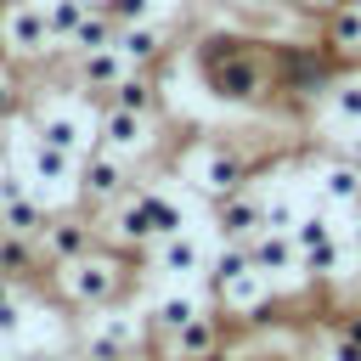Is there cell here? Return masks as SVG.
<instances>
[{
    "label": "cell",
    "mask_w": 361,
    "mask_h": 361,
    "mask_svg": "<svg viewBox=\"0 0 361 361\" xmlns=\"http://www.w3.org/2000/svg\"><path fill=\"white\" fill-rule=\"evenodd\" d=\"M293 248H299V271L316 282H338L344 276V237L333 231L327 214H299L293 220Z\"/></svg>",
    "instance_id": "obj_1"
},
{
    "label": "cell",
    "mask_w": 361,
    "mask_h": 361,
    "mask_svg": "<svg viewBox=\"0 0 361 361\" xmlns=\"http://www.w3.org/2000/svg\"><path fill=\"white\" fill-rule=\"evenodd\" d=\"M197 186L220 203V197H231V192H243L248 186V158L237 152V147H226V141H214L209 152H203V164H197Z\"/></svg>",
    "instance_id": "obj_2"
},
{
    "label": "cell",
    "mask_w": 361,
    "mask_h": 361,
    "mask_svg": "<svg viewBox=\"0 0 361 361\" xmlns=\"http://www.w3.org/2000/svg\"><path fill=\"white\" fill-rule=\"evenodd\" d=\"M316 186H322V197H327L333 209H344V214H361V158H355V152H338V158H327V164L316 169Z\"/></svg>",
    "instance_id": "obj_3"
},
{
    "label": "cell",
    "mask_w": 361,
    "mask_h": 361,
    "mask_svg": "<svg viewBox=\"0 0 361 361\" xmlns=\"http://www.w3.org/2000/svg\"><path fill=\"white\" fill-rule=\"evenodd\" d=\"M214 220H220V237H226V243H254V237L265 231V197H254V192L243 186V192L220 197Z\"/></svg>",
    "instance_id": "obj_4"
},
{
    "label": "cell",
    "mask_w": 361,
    "mask_h": 361,
    "mask_svg": "<svg viewBox=\"0 0 361 361\" xmlns=\"http://www.w3.org/2000/svg\"><path fill=\"white\" fill-rule=\"evenodd\" d=\"M62 288H68L73 299H85V305H102V299L118 293V271H113L107 259H73V265L62 271Z\"/></svg>",
    "instance_id": "obj_5"
},
{
    "label": "cell",
    "mask_w": 361,
    "mask_h": 361,
    "mask_svg": "<svg viewBox=\"0 0 361 361\" xmlns=\"http://www.w3.org/2000/svg\"><path fill=\"white\" fill-rule=\"evenodd\" d=\"M322 45H327L344 68H355V56H361V0L327 11V23H322Z\"/></svg>",
    "instance_id": "obj_6"
},
{
    "label": "cell",
    "mask_w": 361,
    "mask_h": 361,
    "mask_svg": "<svg viewBox=\"0 0 361 361\" xmlns=\"http://www.w3.org/2000/svg\"><path fill=\"white\" fill-rule=\"evenodd\" d=\"M248 259H254V271H259V276H288V271H299L293 231H259V237L248 243Z\"/></svg>",
    "instance_id": "obj_7"
},
{
    "label": "cell",
    "mask_w": 361,
    "mask_h": 361,
    "mask_svg": "<svg viewBox=\"0 0 361 361\" xmlns=\"http://www.w3.org/2000/svg\"><path fill=\"white\" fill-rule=\"evenodd\" d=\"M214 344H220V322L203 316V310L175 333V355H180V361H214Z\"/></svg>",
    "instance_id": "obj_8"
},
{
    "label": "cell",
    "mask_w": 361,
    "mask_h": 361,
    "mask_svg": "<svg viewBox=\"0 0 361 361\" xmlns=\"http://www.w3.org/2000/svg\"><path fill=\"white\" fill-rule=\"evenodd\" d=\"M327 107H333L338 124L361 130V68H344V73L327 85Z\"/></svg>",
    "instance_id": "obj_9"
},
{
    "label": "cell",
    "mask_w": 361,
    "mask_h": 361,
    "mask_svg": "<svg viewBox=\"0 0 361 361\" xmlns=\"http://www.w3.org/2000/svg\"><path fill=\"white\" fill-rule=\"evenodd\" d=\"M203 265V248H197V237H186V231H175V237H158V271H169V276H186V271H197Z\"/></svg>",
    "instance_id": "obj_10"
},
{
    "label": "cell",
    "mask_w": 361,
    "mask_h": 361,
    "mask_svg": "<svg viewBox=\"0 0 361 361\" xmlns=\"http://www.w3.org/2000/svg\"><path fill=\"white\" fill-rule=\"evenodd\" d=\"M197 310H203V305H197L192 293H169V299H158V305H152V333H169V338H175Z\"/></svg>",
    "instance_id": "obj_11"
},
{
    "label": "cell",
    "mask_w": 361,
    "mask_h": 361,
    "mask_svg": "<svg viewBox=\"0 0 361 361\" xmlns=\"http://www.w3.org/2000/svg\"><path fill=\"white\" fill-rule=\"evenodd\" d=\"M118 186H124V164H118L113 152H102V158L85 164V192H90V197H113Z\"/></svg>",
    "instance_id": "obj_12"
},
{
    "label": "cell",
    "mask_w": 361,
    "mask_h": 361,
    "mask_svg": "<svg viewBox=\"0 0 361 361\" xmlns=\"http://www.w3.org/2000/svg\"><path fill=\"white\" fill-rule=\"evenodd\" d=\"M141 135H147V113H124V107H113L107 113V147H141Z\"/></svg>",
    "instance_id": "obj_13"
},
{
    "label": "cell",
    "mask_w": 361,
    "mask_h": 361,
    "mask_svg": "<svg viewBox=\"0 0 361 361\" xmlns=\"http://www.w3.org/2000/svg\"><path fill=\"white\" fill-rule=\"evenodd\" d=\"M0 226H11V231H39V226H45V214H39V203H28V197L17 192V197H6Z\"/></svg>",
    "instance_id": "obj_14"
},
{
    "label": "cell",
    "mask_w": 361,
    "mask_h": 361,
    "mask_svg": "<svg viewBox=\"0 0 361 361\" xmlns=\"http://www.w3.org/2000/svg\"><path fill=\"white\" fill-rule=\"evenodd\" d=\"M113 90H118L113 107H124V113H152V85H141V79H118Z\"/></svg>",
    "instance_id": "obj_15"
},
{
    "label": "cell",
    "mask_w": 361,
    "mask_h": 361,
    "mask_svg": "<svg viewBox=\"0 0 361 361\" xmlns=\"http://www.w3.org/2000/svg\"><path fill=\"white\" fill-rule=\"evenodd\" d=\"M51 248H56L62 259H85L90 231H85V226H51Z\"/></svg>",
    "instance_id": "obj_16"
},
{
    "label": "cell",
    "mask_w": 361,
    "mask_h": 361,
    "mask_svg": "<svg viewBox=\"0 0 361 361\" xmlns=\"http://www.w3.org/2000/svg\"><path fill=\"white\" fill-rule=\"evenodd\" d=\"M338 6H350V0H305V11H316V17H327V11H338Z\"/></svg>",
    "instance_id": "obj_17"
},
{
    "label": "cell",
    "mask_w": 361,
    "mask_h": 361,
    "mask_svg": "<svg viewBox=\"0 0 361 361\" xmlns=\"http://www.w3.org/2000/svg\"><path fill=\"white\" fill-rule=\"evenodd\" d=\"M350 248H355V254H361V214H355V220H350Z\"/></svg>",
    "instance_id": "obj_18"
},
{
    "label": "cell",
    "mask_w": 361,
    "mask_h": 361,
    "mask_svg": "<svg viewBox=\"0 0 361 361\" xmlns=\"http://www.w3.org/2000/svg\"><path fill=\"white\" fill-rule=\"evenodd\" d=\"M276 6H288V11H305V0H276Z\"/></svg>",
    "instance_id": "obj_19"
},
{
    "label": "cell",
    "mask_w": 361,
    "mask_h": 361,
    "mask_svg": "<svg viewBox=\"0 0 361 361\" xmlns=\"http://www.w3.org/2000/svg\"><path fill=\"white\" fill-rule=\"evenodd\" d=\"M39 361H68V355H39Z\"/></svg>",
    "instance_id": "obj_20"
},
{
    "label": "cell",
    "mask_w": 361,
    "mask_h": 361,
    "mask_svg": "<svg viewBox=\"0 0 361 361\" xmlns=\"http://www.w3.org/2000/svg\"><path fill=\"white\" fill-rule=\"evenodd\" d=\"M124 361H135V355H124Z\"/></svg>",
    "instance_id": "obj_21"
},
{
    "label": "cell",
    "mask_w": 361,
    "mask_h": 361,
    "mask_svg": "<svg viewBox=\"0 0 361 361\" xmlns=\"http://www.w3.org/2000/svg\"><path fill=\"white\" fill-rule=\"evenodd\" d=\"M355 68H361V56H355Z\"/></svg>",
    "instance_id": "obj_22"
},
{
    "label": "cell",
    "mask_w": 361,
    "mask_h": 361,
    "mask_svg": "<svg viewBox=\"0 0 361 361\" xmlns=\"http://www.w3.org/2000/svg\"><path fill=\"white\" fill-rule=\"evenodd\" d=\"M350 220H355V214H350Z\"/></svg>",
    "instance_id": "obj_23"
}]
</instances>
